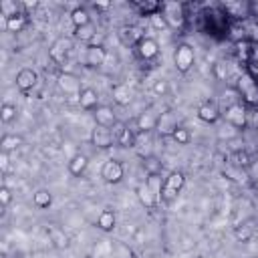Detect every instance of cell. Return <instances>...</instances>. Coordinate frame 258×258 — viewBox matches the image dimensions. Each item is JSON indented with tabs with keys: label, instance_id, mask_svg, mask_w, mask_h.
<instances>
[{
	"label": "cell",
	"instance_id": "cell-17",
	"mask_svg": "<svg viewBox=\"0 0 258 258\" xmlns=\"http://www.w3.org/2000/svg\"><path fill=\"white\" fill-rule=\"evenodd\" d=\"M79 105H81V109H85V111H95V109L99 107V95H97V91L91 89V87H85V89L79 93Z\"/></svg>",
	"mask_w": 258,
	"mask_h": 258
},
{
	"label": "cell",
	"instance_id": "cell-8",
	"mask_svg": "<svg viewBox=\"0 0 258 258\" xmlns=\"http://www.w3.org/2000/svg\"><path fill=\"white\" fill-rule=\"evenodd\" d=\"M113 133H115V141H117L121 147H125V149L135 147V143H137V131L131 129L129 125L117 123L115 129H113Z\"/></svg>",
	"mask_w": 258,
	"mask_h": 258
},
{
	"label": "cell",
	"instance_id": "cell-32",
	"mask_svg": "<svg viewBox=\"0 0 258 258\" xmlns=\"http://www.w3.org/2000/svg\"><path fill=\"white\" fill-rule=\"evenodd\" d=\"M224 10H226V14L234 16V18H244V10L248 12V6L246 4L242 6V2H228V4H224Z\"/></svg>",
	"mask_w": 258,
	"mask_h": 258
},
{
	"label": "cell",
	"instance_id": "cell-13",
	"mask_svg": "<svg viewBox=\"0 0 258 258\" xmlns=\"http://www.w3.org/2000/svg\"><path fill=\"white\" fill-rule=\"evenodd\" d=\"M159 115H161V113H155V109H153V107L145 109V111L137 117V131L147 133V131H151V129H157Z\"/></svg>",
	"mask_w": 258,
	"mask_h": 258
},
{
	"label": "cell",
	"instance_id": "cell-9",
	"mask_svg": "<svg viewBox=\"0 0 258 258\" xmlns=\"http://www.w3.org/2000/svg\"><path fill=\"white\" fill-rule=\"evenodd\" d=\"M135 52H137V56H139L141 60H153V58H157V54H159V44H157L155 38L143 36V38L137 42Z\"/></svg>",
	"mask_w": 258,
	"mask_h": 258
},
{
	"label": "cell",
	"instance_id": "cell-12",
	"mask_svg": "<svg viewBox=\"0 0 258 258\" xmlns=\"http://www.w3.org/2000/svg\"><path fill=\"white\" fill-rule=\"evenodd\" d=\"M93 115H95V125H99V127L111 129V127L117 125V117H115V113L109 105H99Z\"/></svg>",
	"mask_w": 258,
	"mask_h": 258
},
{
	"label": "cell",
	"instance_id": "cell-25",
	"mask_svg": "<svg viewBox=\"0 0 258 258\" xmlns=\"http://www.w3.org/2000/svg\"><path fill=\"white\" fill-rule=\"evenodd\" d=\"M115 224H117V218H115V212H111V210H103L97 218V226L103 232H111L115 228Z\"/></svg>",
	"mask_w": 258,
	"mask_h": 258
},
{
	"label": "cell",
	"instance_id": "cell-3",
	"mask_svg": "<svg viewBox=\"0 0 258 258\" xmlns=\"http://www.w3.org/2000/svg\"><path fill=\"white\" fill-rule=\"evenodd\" d=\"M196 62V52L194 48L187 44V42H179L173 50V64H175V71L185 75Z\"/></svg>",
	"mask_w": 258,
	"mask_h": 258
},
{
	"label": "cell",
	"instance_id": "cell-2",
	"mask_svg": "<svg viewBox=\"0 0 258 258\" xmlns=\"http://www.w3.org/2000/svg\"><path fill=\"white\" fill-rule=\"evenodd\" d=\"M185 185V175L183 171H169L167 177H163V187H161V202L163 204H171L179 191Z\"/></svg>",
	"mask_w": 258,
	"mask_h": 258
},
{
	"label": "cell",
	"instance_id": "cell-4",
	"mask_svg": "<svg viewBox=\"0 0 258 258\" xmlns=\"http://www.w3.org/2000/svg\"><path fill=\"white\" fill-rule=\"evenodd\" d=\"M224 119L234 129H246L248 127V107L244 103H230L224 111Z\"/></svg>",
	"mask_w": 258,
	"mask_h": 258
},
{
	"label": "cell",
	"instance_id": "cell-14",
	"mask_svg": "<svg viewBox=\"0 0 258 258\" xmlns=\"http://www.w3.org/2000/svg\"><path fill=\"white\" fill-rule=\"evenodd\" d=\"M135 194H137V200H139V204L145 208V210H153L157 204H159V198L149 189V185L143 181V183H139L137 185V189H135Z\"/></svg>",
	"mask_w": 258,
	"mask_h": 258
},
{
	"label": "cell",
	"instance_id": "cell-16",
	"mask_svg": "<svg viewBox=\"0 0 258 258\" xmlns=\"http://www.w3.org/2000/svg\"><path fill=\"white\" fill-rule=\"evenodd\" d=\"M107 58V50L103 44H89L87 46V56H85V62L89 67H101Z\"/></svg>",
	"mask_w": 258,
	"mask_h": 258
},
{
	"label": "cell",
	"instance_id": "cell-19",
	"mask_svg": "<svg viewBox=\"0 0 258 258\" xmlns=\"http://www.w3.org/2000/svg\"><path fill=\"white\" fill-rule=\"evenodd\" d=\"M119 38L127 46H137V42L143 38V34H141V30L137 26H131L129 24V26H121L119 28Z\"/></svg>",
	"mask_w": 258,
	"mask_h": 258
},
{
	"label": "cell",
	"instance_id": "cell-6",
	"mask_svg": "<svg viewBox=\"0 0 258 258\" xmlns=\"http://www.w3.org/2000/svg\"><path fill=\"white\" fill-rule=\"evenodd\" d=\"M71 48H73V40H71V38H56V40L52 42V46L48 48V58H50L54 64H62V62L67 60Z\"/></svg>",
	"mask_w": 258,
	"mask_h": 258
},
{
	"label": "cell",
	"instance_id": "cell-40",
	"mask_svg": "<svg viewBox=\"0 0 258 258\" xmlns=\"http://www.w3.org/2000/svg\"><path fill=\"white\" fill-rule=\"evenodd\" d=\"M36 6H38L36 0H32V2H22V8H24V10H30V8H36Z\"/></svg>",
	"mask_w": 258,
	"mask_h": 258
},
{
	"label": "cell",
	"instance_id": "cell-30",
	"mask_svg": "<svg viewBox=\"0 0 258 258\" xmlns=\"http://www.w3.org/2000/svg\"><path fill=\"white\" fill-rule=\"evenodd\" d=\"M95 34H97V30H95L93 22H91V24H85V26L75 28V38H79V40H83V42H91V40L95 38Z\"/></svg>",
	"mask_w": 258,
	"mask_h": 258
},
{
	"label": "cell",
	"instance_id": "cell-39",
	"mask_svg": "<svg viewBox=\"0 0 258 258\" xmlns=\"http://www.w3.org/2000/svg\"><path fill=\"white\" fill-rule=\"evenodd\" d=\"M248 177H252L254 181H258V155L250 159V165H248Z\"/></svg>",
	"mask_w": 258,
	"mask_h": 258
},
{
	"label": "cell",
	"instance_id": "cell-27",
	"mask_svg": "<svg viewBox=\"0 0 258 258\" xmlns=\"http://www.w3.org/2000/svg\"><path fill=\"white\" fill-rule=\"evenodd\" d=\"M250 159H252V157H250L246 151H234V153H230V157H228L230 165H234L236 169H248Z\"/></svg>",
	"mask_w": 258,
	"mask_h": 258
},
{
	"label": "cell",
	"instance_id": "cell-20",
	"mask_svg": "<svg viewBox=\"0 0 258 258\" xmlns=\"http://www.w3.org/2000/svg\"><path fill=\"white\" fill-rule=\"evenodd\" d=\"M26 24H28V18H26V12L24 10H18L16 14L8 16L6 22H4V26H6L8 32H22L26 28Z\"/></svg>",
	"mask_w": 258,
	"mask_h": 258
},
{
	"label": "cell",
	"instance_id": "cell-34",
	"mask_svg": "<svg viewBox=\"0 0 258 258\" xmlns=\"http://www.w3.org/2000/svg\"><path fill=\"white\" fill-rule=\"evenodd\" d=\"M149 22H151V26L157 28V30H167V28H169V24H167L165 16L161 14V10H159L157 14H153V16H149Z\"/></svg>",
	"mask_w": 258,
	"mask_h": 258
},
{
	"label": "cell",
	"instance_id": "cell-38",
	"mask_svg": "<svg viewBox=\"0 0 258 258\" xmlns=\"http://www.w3.org/2000/svg\"><path fill=\"white\" fill-rule=\"evenodd\" d=\"M248 127H258V107H248Z\"/></svg>",
	"mask_w": 258,
	"mask_h": 258
},
{
	"label": "cell",
	"instance_id": "cell-7",
	"mask_svg": "<svg viewBox=\"0 0 258 258\" xmlns=\"http://www.w3.org/2000/svg\"><path fill=\"white\" fill-rule=\"evenodd\" d=\"M123 175H125V167H123V163L117 161V159H109V161H105L103 167H101V177H103L107 183H119V181L123 179Z\"/></svg>",
	"mask_w": 258,
	"mask_h": 258
},
{
	"label": "cell",
	"instance_id": "cell-29",
	"mask_svg": "<svg viewBox=\"0 0 258 258\" xmlns=\"http://www.w3.org/2000/svg\"><path fill=\"white\" fill-rule=\"evenodd\" d=\"M32 204L38 208V210H46L50 204H52V196L48 189H38L34 196H32Z\"/></svg>",
	"mask_w": 258,
	"mask_h": 258
},
{
	"label": "cell",
	"instance_id": "cell-36",
	"mask_svg": "<svg viewBox=\"0 0 258 258\" xmlns=\"http://www.w3.org/2000/svg\"><path fill=\"white\" fill-rule=\"evenodd\" d=\"M151 91L157 95V97H163L167 91H169V83L165 81V79H157L155 83H153V87H151Z\"/></svg>",
	"mask_w": 258,
	"mask_h": 258
},
{
	"label": "cell",
	"instance_id": "cell-26",
	"mask_svg": "<svg viewBox=\"0 0 258 258\" xmlns=\"http://www.w3.org/2000/svg\"><path fill=\"white\" fill-rule=\"evenodd\" d=\"M71 22H73V26H75V28H79V26H85V24H91V16H89L87 8H83V6H77V8L71 12Z\"/></svg>",
	"mask_w": 258,
	"mask_h": 258
},
{
	"label": "cell",
	"instance_id": "cell-21",
	"mask_svg": "<svg viewBox=\"0 0 258 258\" xmlns=\"http://www.w3.org/2000/svg\"><path fill=\"white\" fill-rule=\"evenodd\" d=\"M111 93H113V101L117 103V105H121V107H125V105H129L131 103V89H129V85L127 83H117V85H113V89H111Z\"/></svg>",
	"mask_w": 258,
	"mask_h": 258
},
{
	"label": "cell",
	"instance_id": "cell-24",
	"mask_svg": "<svg viewBox=\"0 0 258 258\" xmlns=\"http://www.w3.org/2000/svg\"><path fill=\"white\" fill-rule=\"evenodd\" d=\"M22 145V137L16 135V133H4L2 139H0V147L4 153H10V151H16L18 147Z\"/></svg>",
	"mask_w": 258,
	"mask_h": 258
},
{
	"label": "cell",
	"instance_id": "cell-18",
	"mask_svg": "<svg viewBox=\"0 0 258 258\" xmlns=\"http://www.w3.org/2000/svg\"><path fill=\"white\" fill-rule=\"evenodd\" d=\"M177 127H179V125H177V119H175L173 111H165V113H161V115H159L157 131H159L161 135H171Z\"/></svg>",
	"mask_w": 258,
	"mask_h": 258
},
{
	"label": "cell",
	"instance_id": "cell-35",
	"mask_svg": "<svg viewBox=\"0 0 258 258\" xmlns=\"http://www.w3.org/2000/svg\"><path fill=\"white\" fill-rule=\"evenodd\" d=\"M143 167H145L147 175H149V173H161V161H157L155 157H147V159L143 161Z\"/></svg>",
	"mask_w": 258,
	"mask_h": 258
},
{
	"label": "cell",
	"instance_id": "cell-33",
	"mask_svg": "<svg viewBox=\"0 0 258 258\" xmlns=\"http://www.w3.org/2000/svg\"><path fill=\"white\" fill-rule=\"evenodd\" d=\"M171 139H173L177 145H187V143L191 141V133H189V131H187L183 125H179V127H177L173 133H171Z\"/></svg>",
	"mask_w": 258,
	"mask_h": 258
},
{
	"label": "cell",
	"instance_id": "cell-23",
	"mask_svg": "<svg viewBox=\"0 0 258 258\" xmlns=\"http://www.w3.org/2000/svg\"><path fill=\"white\" fill-rule=\"evenodd\" d=\"M87 167H89V157H87L85 153H77V155H73L71 161H69V171H71V175H75V177L83 175V173L87 171Z\"/></svg>",
	"mask_w": 258,
	"mask_h": 258
},
{
	"label": "cell",
	"instance_id": "cell-1",
	"mask_svg": "<svg viewBox=\"0 0 258 258\" xmlns=\"http://www.w3.org/2000/svg\"><path fill=\"white\" fill-rule=\"evenodd\" d=\"M236 91L246 107H258V79L248 69L236 77Z\"/></svg>",
	"mask_w": 258,
	"mask_h": 258
},
{
	"label": "cell",
	"instance_id": "cell-28",
	"mask_svg": "<svg viewBox=\"0 0 258 258\" xmlns=\"http://www.w3.org/2000/svg\"><path fill=\"white\" fill-rule=\"evenodd\" d=\"M133 6L143 14V16H153L161 10V2L155 0H147V2H133Z\"/></svg>",
	"mask_w": 258,
	"mask_h": 258
},
{
	"label": "cell",
	"instance_id": "cell-37",
	"mask_svg": "<svg viewBox=\"0 0 258 258\" xmlns=\"http://www.w3.org/2000/svg\"><path fill=\"white\" fill-rule=\"evenodd\" d=\"M12 202V191L8 185H2L0 187V206L2 208H8V204Z\"/></svg>",
	"mask_w": 258,
	"mask_h": 258
},
{
	"label": "cell",
	"instance_id": "cell-31",
	"mask_svg": "<svg viewBox=\"0 0 258 258\" xmlns=\"http://www.w3.org/2000/svg\"><path fill=\"white\" fill-rule=\"evenodd\" d=\"M16 115H18L16 105H12V103H4V105L0 107V119H2V123H12V121L16 119Z\"/></svg>",
	"mask_w": 258,
	"mask_h": 258
},
{
	"label": "cell",
	"instance_id": "cell-11",
	"mask_svg": "<svg viewBox=\"0 0 258 258\" xmlns=\"http://www.w3.org/2000/svg\"><path fill=\"white\" fill-rule=\"evenodd\" d=\"M91 143L95 147H101V149H109L113 143H115V133L107 127H99L95 125V129L91 131Z\"/></svg>",
	"mask_w": 258,
	"mask_h": 258
},
{
	"label": "cell",
	"instance_id": "cell-5",
	"mask_svg": "<svg viewBox=\"0 0 258 258\" xmlns=\"http://www.w3.org/2000/svg\"><path fill=\"white\" fill-rule=\"evenodd\" d=\"M161 14L165 16L169 28H181L185 22L183 4H179V2H161Z\"/></svg>",
	"mask_w": 258,
	"mask_h": 258
},
{
	"label": "cell",
	"instance_id": "cell-10",
	"mask_svg": "<svg viewBox=\"0 0 258 258\" xmlns=\"http://www.w3.org/2000/svg\"><path fill=\"white\" fill-rule=\"evenodd\" d=\"M36 83H38V75H36L34 69L24 67V69H20L16 73V87H18V91L28 93V91H32L36 87Z\"/></svg>",
	"mask_w": 258,
	"mask_h": 258
},
{
	"label": "cell",
	"instance_id": "cell-15",
	"mask_svg": "<svg viewBox=\"0 0 258 258\" xmlns=\"http://www.w3.org/2000/svg\"><path fill=\"white\" fill-rule=\"evenodd\" d=\"M220 117H222L220 109H218L214 103H210V101H206V103H202V105L198 107V119L204 121V123H208V125H214Z\"/></svg>",
	"mask_w": 258,
	"mask_h": 258
},
{
	"label": "cell",
	"instance_id": "cell-22",
	"mask_svg": "<svg viewBox=\"0 0 258 258\" xmlns=\"http://www.w3.org/2000/svg\"><path fill=\"white\" fill-rule=\"evenodd\" d=\"M58 87H60V91H64L67 95H77V97H79V93L83 91L79 79L73 77V75H60V77H58Z\"/></svg>",
	"mask_w": 258,
	"mask_h": 258
}]
</instances>
